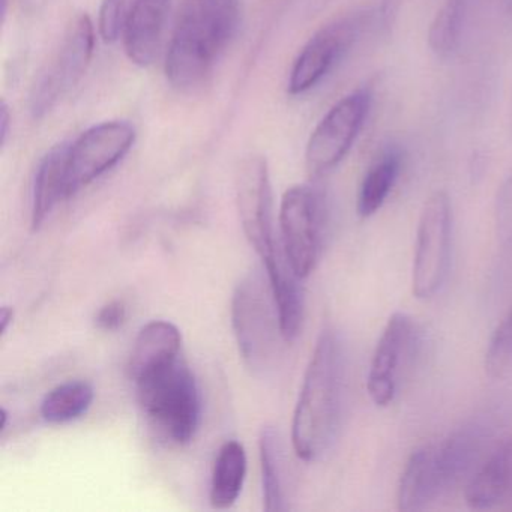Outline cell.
Listing matches in <instances>:
<instances>
[{
    "instance_id": "27",
    "label": "cell",
    "mask_w": 512,
    "mask_h": 512,
    "mask_svg": "<svg viewBox=\"0 0 512 512\" xmlns=\"http://www.w3.org/2000/svg\"><path fill=\"white\" fill-rule=\"evenodd\" d=\"M494 220H496L497 238L502 245L512 248V173L497 191Z\"/></svg>"
},
{
    "instance_id": "2",
    "label": "cell",
    "mask_w": 512,
    "mask_h": 512,
    "mask_svg": "<svg viewBox=\"0 0 512 512\" xmlns=\"http://www.w3.org/2000/svg\"><path fill=\"white\" fill-rule=\"evenodd\" d=\"M344 355L334 331H323L305 371L293 413L292 445L301 460L322 457L337 436L343 407Z\"/></svg>"
},
{
    "instance_id": "22",
    "label": "cell",
    "mask_w": 512,
    "mask_h": 512,
    "mask_svg": "<svg viewBox=\"0 0 512 512\" xmlns=\"http://www.w3.org/2000/svg\"><path fill=\"white\" fill-rule=\"evenodd\" d=\"M476 0H445L428 29V46L440 58L460 49Z\"/></svg>"
},
{
    "instance_id": "7",
    "label": "cell",
    "mask_w": 512,
    "mask_h": 512,
    "mask_svg": "<svg viewBox=\"0 0 512 512\" xmlns=\"http://www.w3.org/2000/svg\"><path fill=\"white\" fill-rule=\"evenodd\" d=\"M95 49V28L88 14L68 23L58 52L41 71L31 92V113L44 118L85 76Z\"/></svg>"
},
{
    "instance_id": "1",
    "label": "cell",
    "mask_w": 512,
    "mask_h": 512,
    "mask_svg": "<svg viewBox=\"0 0 512 512\" xmlns=\"http://www.w3.org/2000/svg\"><path fill=\"white\" fill-rule=\"evenodd\" d=\"M239 0H182L166 56V77L179 91H194L211 76L239 25Z\"/></svg>"
},
{
    "instance_id": "33",
    "label": "cell",
    "mask_w": 512,
    "mask_h": 512,
    "mask_svg": "<svg viewBox=\"0 0 512 512\" xmlns=\"http://www.w3.org/2000/svg\"><path fill=\"white\" fill-rule=\"evenodd\" d=\"M8 4H10V0H2V16H7Z\"/></svg>"
},
{
    "instance_id": "14",
    "label": "cell",
    "mask_w": 512,
    "mask_h": 512,
    "mask_svg": "<svg viewBox=\"0 0 512 512\" xmlns=\"http://www.w3.org/2000/svg\"><path fill=\"white\" fill-rule=\"evenodd\" d=\"M172 0H136L122 40L128 59L137 67L154 64L163 44Z\"/></svg>"
},
{
    "instance_id": "10",
    "label": "cell",
    "mask_w": 512,
    "mask_h": 512,
    "mask_svg": "<svg viewBox=\"0 0 512 512\" xmlns=\"http://www.w3.org/2000/svg\"><path fill=\"white\" fill-rule=\"evenodd\" d=\"M136 142V130L125 121H109L86 130L68 146L70 197L121 163Z\"/></svg>"
},
{
    "instance_id": "13",
    "label": "cell",
    "mask_w": 512,
    "mask_h": 512,
    "mask_svg": "<svg viewBox=\"0 0 512 512\" xmlns=\"http://www.w3.org/2000/svg\"><path fill=\"white\" fill-rule=\"evenodd\" d=\"M266 277L271 286L272 296L280 317L281 332L286 343L298 338L304 323V278L296 274L278 235L275 244L262 256Z\"/></svg>"
},
{
    "instance_id": "25",
    "label": "cell",
    "mask_w": 512,
    "mask_h": 512,
    "mask_svg": "<svg viewBox=\"0 0 512 512\" xmlns=\"http://www.w3.org/2000/svg\"><path fill=\"white\" fill-rule=\"evenodd\" d=\"M485 373L491 379H502L512 367V308L491 334L484 358Z\"/></svg>"
},
{
    "instance_id": "11",
    "label": "cell",
    "mask_w": 512,
    "mask_h": 512,
    "mask_svg": "<svg viewBox=\"0 0 512 512\" xmlns=\"http://www.w3.org/2000/svg\"><path fill=\"white\" fill-rule=\"evenodd\" d=\"M367 19V14L356 13L341 17L317 31L302 47L290 70L289 94L302 95L316 88L352 49L367 25Z\"/></svg>"
},
{
    "instance_id": "6",
    "label": "cell",
    "mask_w": 512,
    "mask_h": 512,
    "mask_svg": "<svg viewBox=\"0 0 512 512\" xmlns=\"http://www.w3.org/2000/svg\"><path fill=\"white\" fill-rule=\"evenodd\" d=\"M452 202L446 191L437 190L425 200L416 233L412 287L418 299H431L448 277L452 251Z\"/></svg>"
},
{
    "instance_id": "8",
    "label": "cell",
    "mask_w": 512,
    "mask_h": 512,
    "mask_svg": "<svg viewBox=\"0 0 512 512\" xmlns=\"http://www.w3.org/2000/svg\"><path fill=\"white\" fill-rule=\"evenodd\" d=\"M371 100L368 89H358L341 98L323 116L305 151V166L311 178H323L347 157L364 127Z\"/></svg>"
},
{
    "instance_id": "23",
    "label": "cell",
    "mask_w": 512,
    "mask_h": 512,
    "mask_svg": "<svg viewBox=\"0 0 512 512\" xmlns=\"http://www.w3.org/2000/svg\"><path fill=\"white\" fill-rule=\"evenodd\" d=\"M262 463L263 508L268 512L287 509L283 442L275 428H263L259 439Z\"/></svg>"
},
{
    "instance_id": "29",
    "label": "cell",
    "mask_w": 512,
    "mask_h": 512,
    "mask_svg": "<svg viewBox=\"0 0 512 512\" xmlns=\"http://www.w3.org/2000/svg\"><path fill=\"white\" fill-rule=\"evenodd\" d=\"M403 0H383L382 8H380V20H382L383 28L389 29L394 25L398 13H400Z\"/></svg>"
},
{
    "instance_id": "17",
    "label": "cell",
    "mask_w": 512,
    "mask_h": 512,
    "mask_svg": "<svg viewBox=\"0 0 512 512\" xmlns=\"http://www.w3.org/2000/svg\"><path fill=\"white\" fill-rule=\"evenodd\" d=\"M68 146L70 145H58L50 149L38 166L31 209V226L35 232L46 223L59 203L70 199Z\"/></svg>"
},
{
    "instance_id": "4",
    "label": "cell",
    "mask_w": 512,
    "mask_h": 512,
    "mask_svg": "<svg viewBox=\"0 0 512 512\" xmlns=\"http://www.w3.org/2000/svg\"><path fill=\"white\" fill-rule=\"evenodd\" d=\"M232 323L239 353L254 371H265L280 352L281 332L277 305L268 277L251 272L236 287L232 299Z\"/></svg>"
},
{
    "instance_id": "20",
    "label": "cell",
    "mask_w": 512,
    "mask_h": 512,
    "mask_svg": "<svg viewBox=\"0 0 512 512\" xmlns=\"http://www.w3.org/2000/svg\"><path fill=\"white\" fill-rule=\"evenodd\" d=\"M403 152L397 146L383 149L368 167L359 187L356 211L361 218H370L382 209L400 178Z\"/></svg>"
},
{
    "instance_id": "32",
    "label": "cell",
    "mask_w": 512,
    "mask_h": 512,
    "mask_svg": "<svg viewBox=\"0 0 512 512\" xmlns=\"http://www.w3.org/2000/svg\"><path fill=\"white\" fill-rule=\"evenodd\" d=\"M0 413H2V431L7 430V421H8V412L5 407H2V410H0Z\"/></svg>"
},
{
    "instance_id": "5",
    "label": "cell",
    "mask_w": 512,
    "mask_h": 512,
    "mask_svg": "<svg viewBox=\"0 0 512 512\" xmlns=\"http://www.w3.org/2000/svg\"><path fill=\"white\" fill-rule=\"evenodd\" d=\"M326 229L325 196L311 184L284 193L280 208V239L290 265L301 278L316 269Z\"/></svg>"
},
{
    "instance_id": "31",
    "label": "cell",
    "mask_w": 512,
    "mask_h": 512,
    "mask_svg": "<svg viewBox=\"0 0 512 512\" xmlns=\"http://www.w3.org/2000/svg\"><path fill=\"white\" fill-rule=\"evenodd\" d=\"M14 320V308L4 307L0 308V331H2V335L7 334L8 328H10L11 323Z\"/></svg>"
},
{
    "instance_id": "35",
    "label": "cell",
    "mask_w": 512,
    "mask_h": 512,
    "mask_svg": "<svg viewBox=\"0 0 512 512\" xmlns=\"http://www.w3.org/2000/svg\"><path fill=\"white\" fill-rule=\"evenodd\" d=\"M511 122H512V119H511ZM512 125V124H511Z\"/></svg>"
},
{
    "instance_id": "24",
    "label": "cell",
    "mask_w": 512,
    "mask_h": 512,
    "mask_svg": "<svg viewBox=\"0 0 512 512\" xmlns=\"http://www.w3.org/2000/svg\"><path fill=\"white\" fill-rule=\"evenodd\" d=\"M95 392L85 380H70L53 388L41 403V416L49 424H67L82 418L94 403Z\"/></svg>"
},
{
    "instance_id": "21",
    "label": "cell",
    "mask_w": 512,
    "mask_h": 512,
    "mask_svg": "<svg viewBox=\"0 0 512 512\" xmlns=\"http://www.w3.org/2000/svg\"><path fill=\"white\" fill-rule=\"evenodd\" d=\"M247 452L238 440H229L221 446L215 460L211 481L212 508L229 509L241 496L247 478Z\"/></svg>"
},
{
    "instance_id": "12",
    "label": "cell",
    "mask_w": 512,
    "mask_h": 512,
    "mask_svg": "<svg viewBox=\"0 0 512 512\" xmlns=\"http://www.w3.org/2000/svg\"><path fill=\"white\" fill-rule=\"evenodd\" d=\"M236 205L239 220L251 247L260 257L275 244L272 187L265 158L250 155L236 173Z\"/></svg>"
},
{
    "instance_id": "15",
    "label": "cell",
    "mask_w": 512,
    "mask_h": 512,
    "mask_svg": "<svg viewBox=\"0 0 512 512\" xmlns=\"http://www.w3.org/2000/svg\"><path fill=\"white\" fill-rule=\"evenodd\" d=\"M442 494L436 446H422L413 451L404 464L397 485V509L401 512L422 511Z\"/></svg>"
},
{
    "instance_id": "19",
    "label": "cell",
    "mask_w": 512,
    "mask_h": 512,
    "mask_svg": "<svg viewBox=\"0 0 512 512\" xmlns=\"http://www.w3.org/2000/svg\"><path fill=\"white\" fill-rule=\"evenodd\" d=\"M434 446L443 493H448L460 485L475 467L481 454L482 436L476 428H461Z\"/></svg>"
},
{
    "instance_id": "9",
    "label": "cell",
    "mask_w": 512,
    "mask_h": 512,
    "mask_svg": "<svg viewBox=\"0 0 512 512\" xmlns=\"http://www.w3.org/2000/svg\"><path fill=\"white\" fill-rule=\"evenodd\" d=\"M419 331L406 313L389 317L377 341L367 377V391L376 406L388 407L400 392L419 350Z\"/></svg>"
},
{
    "instance_id": "30",
    "label": "cell",
    "mask_w": 512,
    "mask_h": 512,
    "mask_svg": "<svg viewBox=\"0 0 512 512\" xmlns=\"http://www.w3.org/2000/svg\"><path fill=\"white\" fill-rule=\"evenodd\" d=\"M11 115L7 103H2L0 107V143L5 146L8 140V133H10Z\"/></svg>"
},
{
    "instance_id": "26",
    "label": "cell",
    "mask_w": 512,
    "mask_h": 512,
    "mask_svg": "<svg viewBox=\"0 0 512 512\" xmlns=\"http://www.w3.org/2000/svg\"><path fill=\"white\" fill-rule=\"evenodd\" d=\"M134 4L136 0H103L100 19H98V31L104 43L112 44L122 37L125 23Z\"/></svg>"
},
{
    "instance_id": "3",
    "label": "cell",
    "mask_w": 512,
    "mask_h": 512,
    "mask_svg": "<svg viewBox=\"0 0 512 512\" xmlns=\"http://www.w3.org/2000/svg\"><path fill=\"white\" fill-rule=\"evenodd\" d=\"M146 418L170 442L187 445L199 430L202 400L193 371L182 356L137 380Z\"/></svg>"
},
{
    "instance_id": "18",
    "label": "cell",
    "mask_w": 512,
    "mask_h": 512,
    "mask_svg": "<svg viewBox=\"0 0 512 512\" xmlns=\"http://www.w3.org/2000/svg\"><path fill=\"white\" fill-rule=\"evenodd\" d=\"M512 496V440L502 443L467 481L464 499L472 509H490Z\"/></svg>"
},
{
    "instance_id": "16",
    "label": "cell",
    "mask_w": 512,
    "mask_h": 512,
    "mask_svg": "<svg viewBox=\"0 0 512 512\" xmlns=\"http://www.w3.org/2000/svg\"><path fill=\"white\" fill-rule=\"evenodd\" d=\"M182 335L178 326L166 320H154L140 329L130 361L128 374L134 383L146 374L169 362L175 361L181 355Z\"/></svg>"
},
{
    "instance_id": "28",
    "label": "cell",
    "mask_w": 512,
    "mask_h": 512,
    "mask_svg": "<svg viewBox=\"0 0 512 512\" xmlns=\"http://www.w3.org/2000/svg\"><path fill=\"white\" fill-rule=\"evenodd\" d=\"M127 320V305L124 301H112L104 305L95 317V325L101 331L112 332L121 328Z\"/></svg>"
},
{
    "instance_id": "34",
    "label": "cell",
    "mask_w": 512,
    "mask_h": 512,
    "mask_svg": "<svg viewBox=\"0 0 512 512\" xmlns=\"http://www.w3.org/2000/svg\"><path fill=\"white\" fill-rule=\"evenodd\" d=\"M506 5H508L509 16L512 17V0H508V2H506Z\"/></svg>"
}]
</instances>
